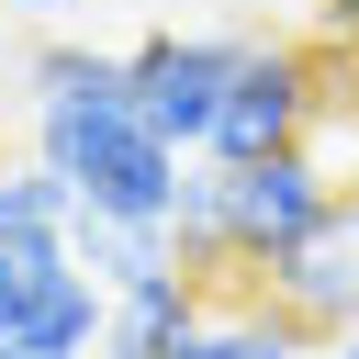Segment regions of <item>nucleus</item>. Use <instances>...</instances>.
I'll return each instance as SVG.
<instances>
[{
    "instance_id": "nucleus-12",
    "label": "nucleus",
    "mask_w": 359,
    "mask_h": 359,
    "mask_svg": "<svg viewBox=\"0 0 359 359\" xmlns=\"http://www.w3.org/2000/svg\"><path fill=\"white\" fill-rule=\"evenodd\" d=\"M325 359H359V325H348V337H325Z\"/></svg>"
},
{
    "instance_id": "nucleus-1",
    "label": "nucleus",
    "mask_w": 359,
    "mask_h": 359,
    "mask_svg": "<svg viewBox=\"0 0 359 359\" xmlns=\"http://www.w3.org/2000/svg\"><path fill=\"white\" fill-rule=\"evenodd\" d=\"M34 157L67 168L79 213H123V224H168L180 168H191L135 101H34Z\"/></svg>"
},
{
    "instance_id": "nucleus-11",
    "label": "nucleus",
    "mask_w": 359,
    "mask_h": 359,
    "mask_svg": "<svg viewBox=\"0 0 359 359\" xmlns=\"http://www.w3.org/2000/svg\"><path fill=\"white\" fill-rule=\"evenodd\" d=\"M325 34H359V0H325Z\"/></svg>"
},
{
    "instance_id": "nucleus-6",
    "label": "nucleus",
    "mask_w": 359,
    "mask_h": 359,
    "mask_svg": "<svg viewBox=\"0 0 359 359\" xmlns=\"http://www.w3.org/2000/svg\"><path fill=\"white\" fill-rule=\"evenodd\" d=\"M168 359H314V325H292L280 303H236V292H213L202 325H191Z\"/></svg>"
},
{
    "instance_id": "nucleus-3",
    "label": "nucleus",
    "mask_w": 359,
    "mask_h": 359,
    "mask_svg": "<svg viewBox=\"0 0 359 359\" xmlns=\"http://www.w3.org/2000/svg\"><path fill=\"white\" fill-rule=\"evenodd\" d=\"M314 112H325V67H314V45H247V67H236V90H224V112H213V135H202V157H224V168H247V157H280V146H303L314 135Z\"/></svg>"
},
{
    "instance_id": "nucleus-4",
    "label": "nucleus",
    "mask_w": 359,
    "mask_h": 359,
    "mask_svg": "<svg viewBox=\"0 0 359 359\" xmlns=\"http://www.w3.org/2000/svg\"><path fill=\"white\" fill-rule=\"evenodd\" d=\"M269 303H280L292 325H314V337H348V325H359V202H337V213L269 269Z\"/></svg>"
},
{
    "instance_id": "nucleus-2",
    "label": "nucleus",
    "mask_w": 359,
    "mask_h": 359,
    "mask_svg": "<svg viewBox=\"0 0 359 359\" xmlns=\"http://www.w3.org/2000/svg\"><path fill=\"white\" fill-rule=\"evenodd\" d=\"M247 45H258V34H146V45H123V56H135V67H123V101H135L180 157H202V135H213Z\"/></svg>"
},
{
    "instance_id": "nucleus-10",
    "label": "nucleus",
    "mask_w": 359,
    "mask_h": 359,
    "mask_svg": "<svg viewBox=\"0 0 359 359\" xmlns=\"http://www.w3.org/2000/svg\"><path fill=\"white\" fill-rule=\"evenodd\" d=\"M0 359H79V348H45V337H0Z\"/></svg>"
},
{
    "instance_id": "nucleus-5",
    "label": "nucleus",
    "mask_w": 359,
    "mask_h": 359,
    "mask_svg": "<svg viewBox=\"0 0 359 359\" xmlns=\"http://www.w3.org/2000/svg\"><path fill=\"white\" fill-rule=\"evenodd\" d=\"M213 292H224V280H191V269H157V280L112 292V314H101V359H168V348L202 325Z\"/></svg>"
},
{
    "instance_id": "nucleus-9",
    "label": "nucleus",
    "mask_w": 359,
    "mask_h": 359,
    "mask_svg": "<svg viewBox=\"0 0 359 359\" xmlns=\"http://www.w3.org/2000/svg\"><path fill=\"white\" fill-rule=\"evenodd\" d=\"M123 67L112 45H34V101H123Z\"/></svg>"
},
{
    "instance_id": "nucleus-7",
    "label": "nucleus",
    "mask_w": 359,
    "mask_h": 359,
    "mask_svg": "<svg viewBox=\"0 0 359 359\" xmlns=\"http://www.w3.org/2000/svg\"><path fill=\"white\" fill-rule=\"evenodd\" d=\"M67 247H79V269H90L101 292H135V280L180 269L168 224H123V213H79V224H67Z\"/></svg>"
},
{
    "instance_id": "nucleus-13",
    "label": "nucleus",
    "mask_w": 359,
    "mask_h": 359,
    "mask_svg": "<svg viewBox=\"0 0 359 359\" xmlns=\"http://www.w3.org/2000/svg\"><path fill=\"white\" fill-rule=\"evenodd\" d=\"M0 11H67V0H0Z\"/></svg>"
},
{
    "instance_id": "nucleus-8",
    "label": "nucleus",
    "mask_w": 359,
    "mask_h": 359,
    "mask_svg": "<svg viewBox=\"0 0 359 359\" xmlns=\"http://www.w3.org/2000/svg\"><path fill=\"white\" fill-rule=\"evenodd\" d=\"M79 224V191H67V168H45V157H11L0 168V236H67Z\"/></svg>"
}]
</instances>
